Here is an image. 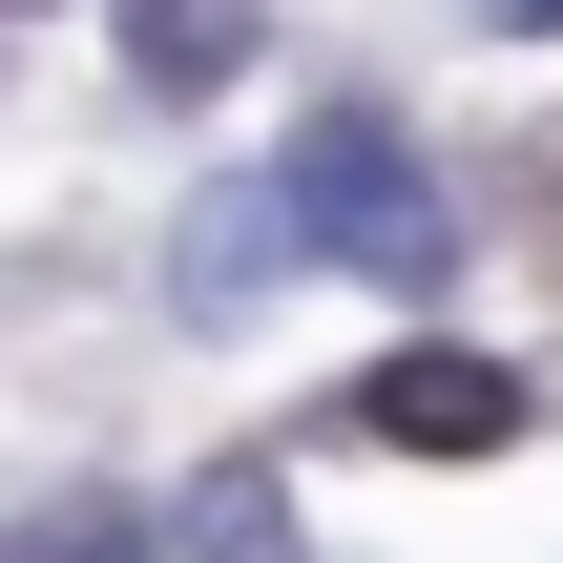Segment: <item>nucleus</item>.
<instances>
[{"mask_svg":"<svg viewBox=\"0 0 563 563\" xmlns=\"http://www.w3.org/2000/svg\"><path fill=\"white\" fill-rule=\"evenodd\" d=\"M272 209H292V251H355L376 292H439V251H460V209L418 188V146H397V125H292Z\"/></svg>","mask_w":563,"mask_h":563,"instance_id":"1","label":"nucleus"},{"mask_svg":"<svg viewBox=\"0 0 563 563\" xmlns=\"http://www.w3.org/2000/svg\"><path fill=\"white\" fill-rule=\"evenodd\" d=\"M355 439H397V460H501V439H522V376L460 355V334H397V355L355 376Z\"/></svg>","mask_w":563,"mask_h":563,"instance_id":"2","label":"nucleus"},{"mask_svg":"<svg viewBox=\"0 0 563 563\" xmlns=\"http://www.w3.org/2000/svg\"><path fill=\"white\" fill-rule=\"evenodd\" d=\"M167 272H188V313H251V292H272V272H292V209H272V188H209V209H188V251H167Z\"/></svg>","mask_w":563,"mask_h":563,"instance_id":"3","label":"nucleus"},{"mask_svg":"<svg viewBox=\"0 0 563 563\" xmlns=\"http://www.w3.org/2000/svg\"><path fill=\"white\" fill-rule=\"evenodd\" d=\"M104 21H125V84H167V104H209L251 63V0H104Z\"/></svg>","mask_w":563,"mask_h":563,"instance_id":"4","label":"nucleus"},{"mask_svg":"<svg viewBox=\"0 0 563 563\" xmlns=\"http://www.w3.org/2000/svg\"><path fill=\"white\" fill-rule=\"evenodd\" d=\"M0 563H167L146 501H42V522H0Z\"/></svg>","mask_w":563,"mask_h":563,"instance_id":"5","label":"nucleus"},{"mask_svg":"<svg viewBox=\"0 0 563 563\" xmlns=\"http://www.w3.org/2000/svg\"><path fill=\"white\" fill-rule=\"evenodd\" d=\"M188 543H209V563H251V543H272V460H230V481L188 501Z\"/></svg>","mask_w":563,"mask_h":563,"instance_id":"6","label":"nucleus"}]
</instances>
